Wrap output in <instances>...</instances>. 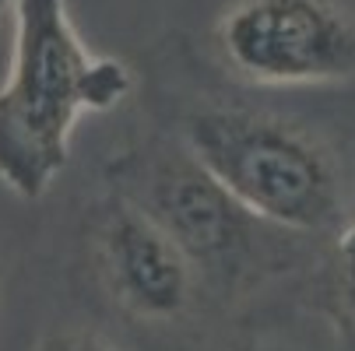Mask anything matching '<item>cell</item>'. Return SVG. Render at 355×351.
<instances>
[{"label": "cell", "instance_id": "obj_1", "mask_svg": "<svg viewBox=\"0 0 355 351\" xmlns=\"http://www.w3.org/2000/svg\"><path fill=\"white\" fill-rule=\"evenodd\" d=\"M130 88V67L92 53L64 0H15L11 71L0 88V183L39 200L71 159L78 116L120 106Z\"/></svg>", "mask_w": 355, "mask_h": 351}, {"label": "cell", "instance_id": "obj_2", "mask_svg": "<svg viewBox=\"0 0 355 351\" xmlns=\"http://www.w3.org/2000/svg\"><path fill=\"white\" fill-rule=\"evenodd\" d=\"M183 134L190 159L257 222L338 232L348 218L331 147L299 123L250 109H200Z\"/></svg>", "mask_w": 355, "mask_h": 351}, {"label": "cell", "instance_id": "obj_3", "mask_svg": "<svg viewBox=\"0 0 355 351\" xmlns=\"http://www.w3.org/2000/svg\"><path fill=\"white\" fill-rule=\"evenodd\" d=\"M215 49L253 84H327L355 74V15L338 0H232Z\"/></svg>", "mask_w": 355, "mask_h": 351}, {"label": "cell", "instance_id": "obj_4", "mask_svg": "<svg viewBox=\"0 0 355 351\" xmlns=\"http://www.w3.org/2000/svg\"><path fill=\"white\" fill-rule=\"evenodd\" d=\"M95 264L113 303L137 320L183 316L193 295V260L141 204L116 200L95 228Z\"/></svg>", "mask_w": 355, "mask_h": 351}, {"label": "cell", "instance_id": "obj_5", "mask_svg": "<svg viewBox=\"0 0 355 351\" xmlns=\"http://www.w3.org/2000/svg\"><path fill=\"white\" fill-rule=\"evenodd\" d=\"M141 208L183 246L193 267L236 264L250 246V222H257L190 155L151 176Z\"/></svg>", "mask_w": 355, "mask_h": 351}, {"label": "cell", "instance_id": "obj_6", "mask_svg": "<svg viewBox=\"0 0 355 351\" xmlns=\"http://www.w3.org/2000/svg\"><path fill=\"white\" fill-rule=\"evenodd\" d=\"M334 274H338L341 303L355 313V211L334 232Z\"/></svg>", "mask_w": 355, "mask_h": 351}, {"label": "cell", "instance_id": "obj_7", "mask_svg": "<svg viewBox=\"0 0 355 351\" xmlns=\"http://www.w3.org/2000/svg\"><path fill=\"white\" fill-rule=\"evenodd\" d=\"M35 351H123V348H116L113 341L92 330H64V334H49Z\"/></svg>", "mask_w": 355, "mask_h": 351}, {"label": "cell", "instance_id": "obj_8", "mask_svg": "<svg viewBox=\"0 0 355 351\" xmlns=\"http://www.w3.org/2000/svg\"><path fill=\"white\" fill-rule=\"evenodd\" d=\"M8 11H15V0H0V18H4Z\"/></svg>", "mask_w": 355, "mask_h": 351}]
</instances>
